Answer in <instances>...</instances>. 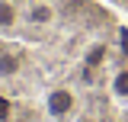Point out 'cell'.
I'll return each mask as SVG.
<instances>
[{"label": "cell", "instance_id": "6da1fadb", "mask_svg": "<svg viewBox=\"0 0 128 122\" xmlns=\"http://www.w3.org/2000/svg\"><path fill=\"white\" fill-rule=\"evenodd\" d=\"M74 106H77V93L70 87H51L45 93V112L51 119H67L74 112Z\"/></svg>", "mask_w": 128, "mask_h": 122}, {"label": "cell", "instance_id": "7a4b0ae2", "mask_svg": "<svg viewBox=\"0 0 128 122\" xmlns=\"http://www.w3.org/2000/svg\"><path fill=\"white\" fill-rule=\"evenodd\" d=\"M29 23L32 26H51L54 23V7L45 3V0H35L29 7Z\"/></svg>", "mask_w": 128, "mask_h": 122}, {"label": "cell", "instance_id": "8992f818", "mask_svg": "<svg viewBox=\"0 0 128 122\" xmlns=\"http://www.w3.org/2000/svg\"><path fill=\"white\" fill-rule=\"evenodd\" d=\"M112 96L115 100H128V64L118 68L115 77H112Z\"/></svg>", "mask_w": 128, "mask_h": 122}, {"label": "cell", "instance_id": "ba28073f", "mask_svg": "<svg viewBox=\"0 0 128 122\" xmlns=\"http://www.w3.org/2000/svg\"><path fill=\"white\" fill-rule=\"evenodd\" d=\"M118 48H122V55L128 58V26H122V29H118Z\"/></svg>", "mask_w": 128, "mask_h": 122}, {"label": "cell", "instance_id": "3957f363", "mask_svg": "<svg viewBox=\"0 0 128 122\" xmlns=\"http://www.w3.org/2000/svg\"><path fill=\"white\" fill-rule=\"evenodd\" d=\"M106 55H109L106 42H93V45L86 48V55H83V64H86V71H93V68H102V64H106Z\"/></svg>", "mask_w": 128, "mask_h": 122}, {"label": "cell", "instance_id": "5b68a950", "mask_svg": "<svg viewBox=\"0 0 128 122\" xmlns=\"http://www.w3.org/2000/svg\"><path fill=\"white\" fill-rule=\"evenodd\" d=\"M22 68V58L16 51H0V77H16Z\"/></svg>", "mask_w": 128, "mask_h": 122}, {"label": "cell", "instance_id": "277c9868", "mask_svg": "<svg viewBox=\"0 0 128 122\" xmlns=\"http://www.w3.org/2000/svg\"><path fill=\"white\" fill-rule=\"evenodd\" d=\"M16 23H19V13H16L13 0H0V32L16 29Z\"/></svg>", "mask_w": 128, "mask_h": 122}, {"label": "cell", "instance_id": "52a82bcc", "mask_svg": "<svg viewBox=\"0 0 128 122\" xmlns=\"http://www.w3.org/2000/svg\"><path fill=\"white\" fill-rule=\"evenodd\" d=\"M13 116V103H10V96H0V122H10Z\"/></svg>", "mask_w": 128, "mask_h": 122}]
</instances>
